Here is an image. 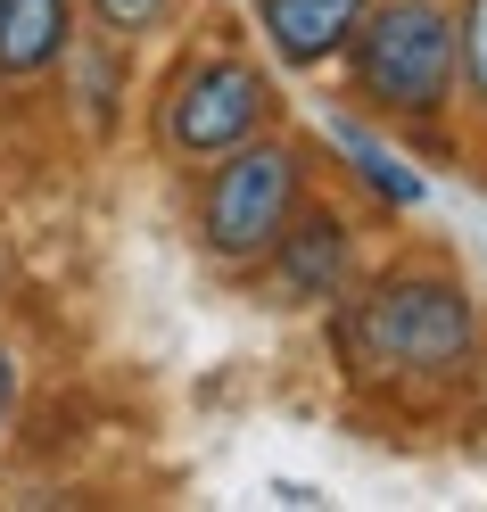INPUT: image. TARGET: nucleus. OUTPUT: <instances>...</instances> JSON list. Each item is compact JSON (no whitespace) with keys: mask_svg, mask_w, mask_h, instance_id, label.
<instances>
[{"mask_svg":"<svg viewBox=\"0 0 487 512\" xmlns=\"http://www.w3.org/2000/svg\"><path fill=\"white\" fill-rule=\"evenodd\" d=\"M331 331L355 380H454L479 356V298L454 265L405 256L331 298Z\"/></svg>","mask_w":487,"mask_h":512,"instance_id":"obj_1","label":"nucleus"},{"mask_svg":"<svg viewBox=\"0 0 487 512\" xmlns=\"http://www.w3.org/2000/svg\"><path fill=\"white\" fill-rule=\"evenodd\" d=\"M314 190V157L306 141L289 133H256L240 149H223L199 166L190 182V232H199V256L223 273H256L265 265V248L281 240V223L306 207Z\"/></svg>","mask_w":487,"mask_h":512,"instance_id":"obj_2","label":"nucleus"},{"mask_svg":"<svg viewBox=\"0 0 487 512\" xmlns=\"http://www.w3.org/2000/svg\"><path fill=\"white\" fill-rule=\"evenodd\" d=\"M339 67L364 116L438 124L454 108V0H372Z\"/></svg>","mask_w":487,"mask_h":512,"instance_id":"obj_3","label":"nucleus"},{"mask_svg":"<svg viewBox=\"0 0 487 512\" xmlns=\"http://www.w3.org/2000/svg\"><path fill=\"white\" fill-rule=\"evenodd\" d=\"M273 116H281V83L256 67L240 42H215V50L174 58V75L157 83L149 141H157L166 166L199 174L207 157L240 149V141H256V133H273Z\"/></svg>","mask_w":487,"mask_h":512,"instance_id":"obj_4","label":"nucleus"},{"mask_svg":"<svg viewBox=\"0 0 487 512\" xmlns=\"http://www.w3.org/2000/svg\"><path fill=\"white\" fill-rule=\"evenodd\" d=\"M256 281H265V298L289 306V314H298V306H331L355 281V215L339 199H314V190H306V207L281 223V240L265 248Z\"/></svg>","mask_w":487,"mask_h":512,"instance_id":"obj_5","label":"nucleus"},{"mask_svg":"<svg viewBox=\"0 0 487 512\" xmlns=\"http://www.w3.org/2000/svg\"><path fill=\"white\" fill-rule=\"evenodd\" d=\"M50 83H58V108H67V124L83 141H116L124 91H133V42L100 34V25H75V42L50 67Z\"/></svg>","mask_w":487,"mask_h":512,"instance_id":"obj_6","label":"nucleus"},{"mask_svg":"<svg viewBox=\"0 0 487 512\" xmlns=\"http://www.w3.org/2000/svg\"><path fill=\"white\" fill-rule=\"evenodd\" d=\"M364 9H372V0H248V17H256V34H265L273 67H289V75L339 67L347 42H355V25H364Z\"/></svg>","mask_w":487,"mask_h":512,"instance_id":"obj_7","label":"nucleus"},{"mask_svg":"<svg viewBox=\"0 0 487 512\" xmlns=\"http://www.w3.org/2000/svg\"><path fill=\"white\" fill-rule=\"evenodd\" d=\"M75 25H83V0H0V91L17 100V91L50 83Z\"/></svg>","mask_w":487,"mask_h":512,"instance_id":"obj_8","label":"nucleus"},{"mask_svg":"<svg viewBox=\"0 0 487 512\" xmlns=\"http://www.w3.org/2000/svg\"><path fill=\"white\" fill-rule=\"evenodd\" d=\"M331 149H339V166L355 174V190H364L372 207H388V215H413L421 199H430L421 166H413L405 149H388L364 116H331Z\"/></svg>","mask_w":487,"mask_h":512,"instance_id":"obj_9","label":"nucleus"},{"mask_svg":"<svg viewBox=\"0 0 487 512\" xmlns=\"http://www.w3.org/2000/svg\"><path fill=\"white\" fill-rule=\"evenodd\" d=\"M454 100L487 116V0H454Z\"/></svg>","mask_w":487,"mask_h":512,"instance_id":"obj_10","label":"nucleus"},{"mask_svg":"<svg viewBox=\"0 0 487 512\" xmlns=\"http://www.w3.org/2000/svg\"><path fill=\"white\" fill-rule=\"evenodd\" d=\"M83 25H100V34L141 50V42H157V34L182 25V0H83Z\"/></svg>","mask_w":487,"mask_h":512,"instance_id":"obj_11","label":"nucleus"},{"mask_svg":"<svg viewBox=\"0 0 487 512\" xmlns=\"http://www.w3.org/2000/svg\"><path fill=\"white\" fill-rule=\"evenodd\" d=\"M17 405H25V347L0 331V446H9V430H17Z\"/></svg>","mask_w":487,"mask_h":512,"instance_id":"obj_12","label":"nucleus"}]
</instances>
